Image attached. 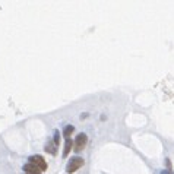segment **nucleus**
I'll return each mask as SVG.
<instances>
[{"mask_svg":"<svg viewBox=\"0 0 174 174\" xmlns=\"http://www.w3.org/2000/svg\"><path fill=\"white\" fill-rule=\"evenodd\" d=\"M24 171H25V174H41L37 167L32 166V164H29V162L24 166Z\"/></svg>","mask_w":174,"mask_h":174,"instance_id":"20e7f679","label":"nucleus"},{"mask_svg":"<svg viewBox=\"0 0 174 174\" xmlns=\"http://www.w3.org/2000/svg\"><path fill=\"white\" fill-rule=\"evenodd\" d=\"M73 130H75L73 126H66V129H65V132H63V136H65L66 139H70L69 136L72 135V132H73Z\"/></svg>","mask_w":174,"mask_h":174,"instance_id":"0eeeda50","label":"nucleus"},{"mask_svg":"<svg viewBox=\"0 0 174 174\" xmlns=\"http://www.w3.org/2000/svg\"><path fill=\"white\" fill-rule=\"evenodd\" d=\"M83 166V158H81V157H73L70 161H69V164H67V167H66V171L69 174L70 173H75L76 170H79L81 167Z\"/></svg>","mask_w":174,"mask_h":174,"instance_id":"f257e3e1","label":"nucleus"},{"mask_svg":"<svg viewBox=\"0 0 174 174\" xmlns=\"http://www.w3.org/2000/svg\"><path fill=\"white\" fill-rule=\"evenodd\" d=\"M161 174H173L170 170H164V171H161Z\"/></svg>","mask_w":174,"mask_h":174,"instance_id":"1a4fd4ad","label":"nucleus"},{"mask_svg":"<svg viewBox=\"0 0 174 174\" xmlns=\"http://www.w3.org/2000/svg\"><path fill=\"white\" fill-rule=\"evenodd\" d=\"M86 142H88V136H86L85 133H79V135L76 136L75 142H73L75 151H76V152L82 151V149L85 148V146H86Z\"/></svg>","mask_w":174,"mask_h":174,"instance_id":"7ed1b4c3","label":"nucleus"},{"mask_svg":"<svg viewBox=\"0 0 174 174\" xmlns=\"http://www.w3.org/2000/svg\"><path fill=\"white\" fill-rule=\"evenodd\" d=\"M59 142H60V133H59V130H56L54 132V145L56 146L59 145Z\"/></svg>","mask_w":174,"mask_h":174,"instance_id":"6e6552de","label":"nucleus"},{"mask_svg":"<svg viewBox=\"0 0 174 174\" xmlns=\"http://www.w3.org/2000/svg\"><path fill=\"white\" fill-rule=\"evenodd\" d=\"M56 149H57V146H56L54 143H51V142H49V143L45 145V151L50 152V154H53V155H56V154H57V151H56Z\"/></svg>","mask_w":174,"mask_h":174,"instance_id":"423d86ee","label":"nucleus"},{"mask_svg":"<svg viewBox=\"0 0 174 174\" xmlns=\"http://www.w3.org/2000/svg\"><path fill=\"white\" fill-rule=\"evenodd\" d=\"M29 164L35 166L40 171L47 170V162L44 161V158H42L41 155H32V157H29Z\"/></svg>","mask_w":174,"mask_h":174,"instance_id":"f03ea898","label":"nucleus"},{"mask_svg":"<svg viewBox=\"0 0 174 174\" xmlns=\"http://www.w3.org/2000/svg\"><path fill=\"white\" fill-rule=\"evenodd\" d=\"M72 141L70 139H66V142H65V149H63V157H67L69 155V152H70V149H72Z\"/></svg>","mask_w":174,"mask_h":174,"instance_id":"39448f33","label":"nucleus"}]
</instances>
